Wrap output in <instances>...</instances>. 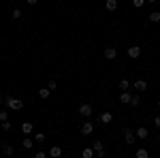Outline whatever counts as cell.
Masks as SVG:
<instances>
[{"label":"cell","mask_w":160,"mask_h":158,"mask_svg":"<svg viewBox=\"0 0 160 158\" xmlns=\"http://www.w3.org/2000/svg\"><path fill=\"white\" fill-rule=\"evenodd\" d=\"M7 107L9 109H13V111H22L24 109V100H19V98H15V96H7Z\"/></svg>","instance_id":"cell-1"},{"label":"cell","mask_w":160,"mask_h":158,"mask_svg":"<svg viewBox=\"0 0 160 158\" xmlns=\"http://www.w3.org/2000/svg\"><path fill=\"white\" fill-rule=\"evenodd\" d=\"M79 133L83 135V137H90V135L94 133V124H92V122H83L81 128H79Z\"/></svg>","instance_id":"cell-2"},{"label":"cell","mask_w":160,"mask_h":158,"mask_svg":"<svg viewBox=\"0 0 160 158\" xmlns=\"http://www.w3.org/2000/svg\"><path fill=\"white\" fill-rule=\"evenodd\" d=\"M124 141L128 143V145H132L137 141V135H135V130H130V128H124Z\"/></svg>","instance_id":"cell-3"},{"label":"cell","mask_w":160,"mask_h":158,"mask_svg":"<svg viewBox=\"0 0 160 158\" xmlns=\"http://www.w3.org/2000/svg\"><path fill=\"white\" fill-rule=\"evenodd\" d=\"M47 156H51V158H62V156H64V152H62L60 145H51L49 152H47Z\"/></svg>","instance_id":"cell-4"},{"label":"cell","mask_w":160,"mask_h":158,"mask_svg":"<svg viewBox=\"0 0 160 158\" xmlns=\"http://www.w3.org/2000/svg\"><path fill=\"white\" fill-rule=\"evenodd\" d=\"M79 113H81L83 118H90V115H92V105H90V103H83V105L79 107Z\"/></svg>","instance_id":"cell-5"},{"label":"cell","mask_w":160,"mask_h":158,"mask_svg":"<svg viewBox=\"0 0 160 158\" xmlns=\"http://www.w3.org/2000/svg\"><path fill=\"white\" fill-rule=\"evenodd\" d=\"M98 120H100V124H105V126H107V124H111V122H113V115H111V111H102Z\"/></svg>","instance_id":"cell-6"},{"label":"cell","mask_w":160,"mask_h":158,"mask_svg":"<svg viewBox=\"0 0 160 158\" xmlns=\"http://www.w3.org/2000/svg\"><path fill=\"white\" fill-rule=\"evenodd\" d=\"M102 56H105L107 60H115V56H118V49H115V47H107L105 51H102Z\"/></svg>","instance_id":"cell-7"},{"label":"cell","mask_w":160,"mask_h":158,"mask_svg":"<svg viewBox=\"0 0 160 158\" xmlns=\"http://www.w3.org/2000/svg\"><path fill=\"white\" fill-rule=\"evenodd\" d=\"M132 88H135L137 92H145V88H148V81H145V79H137L135 84H132Z\"/></svg>","instance_id":"cell-8"},{"label":"cell","mask_w":160,"mask_h":158,"mask_svg":"<svg viewBox=\"0 0 160 158\" xmlns=\"http://www.w3.org/2000/svg\"><path fill=\"white\" fill-rule=\"evenodd\" d=\"M32 130H34L32 122H22V133H24V137H28V135H32Z\"/></svg>","instance_id":"cell-9"},{"label":"cell","mask_w":160,"mask_h":158,"mask_svg":"<svg viewBox=\"0 0 160 158\" xmlns=\"http://www.w3.org/2000/svg\"><path fill=\"white\" fill-rule=\"evenodd\" d=\"M135 135H137V139H148V137H149V130L145 128V126H139V128L135 130Z\"/></svg>","instance_id":"cell-10"},{"label":"cell","mask_w":160,"mask_h":158,"mask_svg":"<svg viewBox=\"0 0 160 158\" xmlns=\"http://www.w3.org/2000/svg\"><path fill=\"white\" fill-rule=\"evenodd\" d=\"M139 56H141V47H139V45L128 47V58H139Z\"/></svg>","instance_id":"cell-11"},{"label":"cell","mask_w":160,"mask_h":158,"mask_svg":"<svg viewBox=\"0 0 160 158\" xmlns=\"http://www.w3.org/2000/svg\"><path fill=\"white\" fill-rule=\"evenodd\" d=\"M92 150H94V154H100V152H105V145H102V141H100V139L92 141Z\"/></svg>","instance_id":"cell-12"},{"label":"cell","mask_w":160,"mask_h":158,"mask_svg":"<svg viewBox=\"0 0 160 158\" xmlns=\"http://www.w3.org/2000/svg\"><path fill=\"white\" fill-rule=\"evenodd\" d=\"M118 88H120L122 92H128V90L132 88V84H130L128 79H120V84H118Z\"/></svg>","instance_id":"cell-13"},{"label":"cell","mask_w":160,"mask_h":158,"mask_svg":"<svg viewBox=\"0 0 160 158\" xmlns=\"http://www.w3.org/2000/svg\"><path fill=\"white\" fill-rule=\"evenodd\" d=\"M22 145H24V150H32L34 139H32V137H24V139H22Z\"/></svg>","instance_id":"cell-14"},{"label":"cell","mask_w":160,"mask_h":158,"mask_svg":"<svg viewBox=\"0 0 160 158\" xmlns=\"http://www.w3.org/2000/svg\"><path fill=\"white\" fill-rule=\"evenodd\" d=\"M130 100H132V94H130V92H122V94H120V103L130 105Z\"/></svg>","instance_id":"cell-15"},{"label":"cell","mask_w":160,"mask_h":158,"mask_svg":"<svg viewBox=\"0 0 160 158\" xmlns=\"http://www.w3.org/2000/svg\"><path fill=\"white\" fill-rule=\"evenodd\" d=\"M148 19L152 22V24H158V22H160V11H152L148 15Z\"/></svg>","instance_id":"cell-16"},{"label":"cell","mask_w":160,"mask_h":158,"mask_svg":"<svg viewBox=\"0 0 160 158\" xmlns=\"http://www.w3.org/2000/svg\"><path fill=\"white\" fill-rule=\"evenodd\" d=\"M105 9L107 11H118V0H107L105 2Z\"/></svg>","instance_id":"cell-17"},{"label":"cell","mask_w":160,"mask_h":158,"mask_svg":"<svg viewBox=\"0 0 160 158\" xmlns=\"http://www.w3.org/2000/svg\"><path fill=\"white\" fill-rule=\"evenodd\" d=\"M135 158H149V152L145 150V147H139L135 152Z\"/></svg>","instance_id":"cell-18"},{"label":"cell","mask_w":160,"mask_h":158,"mask_svg":"<svg viewBox=\"0 0 160 158\" xmlns=\"http://www.w3.org/2000/svg\"><path fill=\"white\" fill-rule=\"evenodd\" d=\"M94 156H96V154H94V150H92V147H86V150L81 152V158H94Z\"/></svg>","instance_id":"cell-19"},{"label":"cell","mask_w":160,"mask_h":158,"mask_svg":"<svg viewBox=\"0 0 160 158\" xmlns=\"http://www.w3.org/2000/svg\"><path fill=\"white\" fill-rule=\"evenodd\" d=\"M13 152H15V150H13V145H11V143L2 145V154H7V156H13Z\"/></svg>","instance_id":"cell-20"},{"label":"cell","mask_w":160,"mask_h":158,"mask_svg":"<svg viewBox=\"0 0 160 158\" xmlns=\"http://www.w3.org/2000/svg\"><path fill=\"white\" fill-rule=\"evenodd\" d=\"M141 105V96L139 94H132V100H130V107H139Z\"/></svg>","instance_id":"cell-21"},{"label":"cell","mask_w":160,"mask_h":158,"mask_svg":"<svg viewBox=\"0 0 160 158\" xmlns=\"http://www.w3.org/2000/svg\"><path fill=\"white\" fill-rule=\"evenodd\" d=\"M45 88H47L49 92H53V90H58V81H53V79H51V81H47V85H45Z\"/></svg>","instance_id":"cell-22"},{"label":"cell","mask_w":160,"mask_h":158,"mask_svg":"<svg viewBox=\"0 0 160 158\" xmlns=\"http://www.w3.org/2000/svg\"><path fill=\"white\" fill-rule=\"evenodd\" d=\"M49 94H51V92L47 90V88H41V90H38V96H41V98H49Z\"/></svg>","instance_id":"cell-23"},{"label":"cell","mask_w":160,"mask_h":158,"mask_svg":"<svg viewBox=\"0 0 160 158\" xmlns=\"http://www.w3.org/2000/svg\"><path fill=\"white\" fill-rule=\"evenodd\" d=\"M32 139H34L37 143H43V141H45L47 137H45V135H43V133H37V135H34V137H32Z\"/></svg>","instance_id":"cell-24"},{"label":"cell","mask_w":160,"mask_h":158,"mask_svg":"<svg viewBox=\"0 0 160 158\" xmlns=\"http://www.w3.org/2000/svg\"><path fill=\"white\" fill-rule=\"evenodd\" d=\"M143 4H145V0H132V7H135V9H141Z\"/></svg>","instance_id":"cell-25"},{"label":"cell","mask_w":160,"mask_h":158,"mask_svg":"<svg viewBox=\"0 0 160 158\" xmlns=\"http://www.w3.org/2000/svg\"><path fill=\"white\" fill-rule=\"evenodd\" d=\"M0 122H9V113H7L4 109L0 111Z\"/></svg>","instance_id":"cell-26"},{"label":"cell","mask_w":160,"mask_h":158,"mask_svg":"<svg viewBox=\"0 0 160 158\" xmlns=\"http://www.w3.org/2000/svg\"><path fill=\"white\" fill-rule=\"evenodd\" d=\"M11 128H13V124H11V122H2V130H7V133H9Z\"/></svg>","instance_id":"cell-27"},{"label":"cell","mask_w":160,"mask_h":158,"mask_svg":"<svg viewBox=\"0 0 160 158\" xmlns=\"http://www.w3.org/2000/svg\"><path fill=\"white\" fill-rule=\"evenodd\" d=\"M13 19H22V11H19V9L13 11Z\"/></svg>","instance_id":"cell-28"},{"label":"cell","mask_w":160,"mask_h":158,"mask_svg":"<svg viewBox=\"0 0 160 158\" xmlns=\"http://www.w3.org/2000/svg\"><path fill=\"white\" fill-rule=\"evenodd\" d=\"M34 158H47V152H37Z\"/></svg>","instance_id":"cell-29"},{"label":"cell","mask_w":160,"mask_h":158,"mask_svg":"<svg viewBox=\"0 0 160 158\" xmlns=\"http://www.w3.org/2000/svg\"><path fill=\"white\" fill-rule=\"evenodd\" d=\"M154 126H156V128H160V113L154 118Z\"/></svg>","instance_id":"cell-30"},{"label":"cell","mask_w":160,"mask_h":158,"mask_svg":"<svg viewBox=\"0 0 160 158\" xmlns=\"http://www.w3.org/2000/svg\"><path fill=\"white\" fill-rule=\"evenodd\" d=\"M0 128H2V122H0Z\"/></svg>","instance_id":"cell-31"},{"label":"cell","mask_w":160,"mask_h":158,"mask_svg":"<svg viewBox=\"0 0 160 158\" xmlns=\"http://www.w3.org/2000/svg\"><path fill=\"white\" fill-rule=\"evenodd\" d=\"M0 103H2V96H0Z\"/></svg>","instance_id":"cell-32"},{"label":"cell","mask_w":160,"mask_h":158,"mask_svg":"<svg viewBox=\"0 0 160 158\" xmlns=\"http://www.w3.org/2000/svg\"><path fill=\"white\" fill-rule=\"evenodd\" d=\"M158 107H160V100H158Z\"/></svg>","instance_id":"cell-33"},{"label":"cell","mask_w":160,"mask_h":158,"mask_svg":"<svg viewBox=\"0 0 160 158\" xmlns=\"http://www.w3.org/2000/svg\"><path fill=\"white\" fill-rule=\"evenodd\" d=\"M0 152H2V147H0Z\"/></svg>","instance_id":"cell-34"}]
</instances>
